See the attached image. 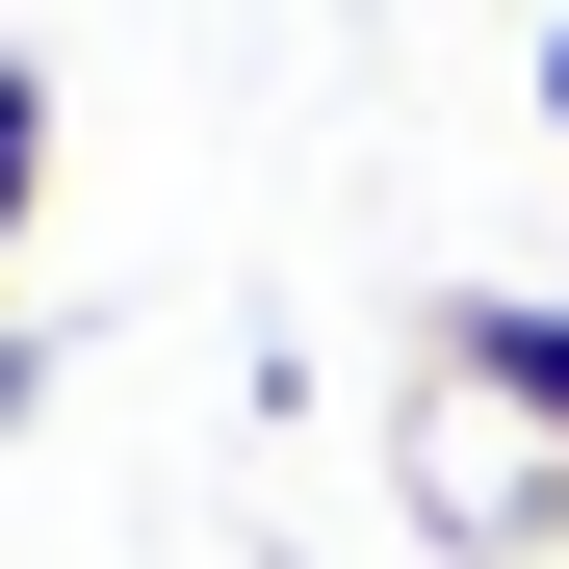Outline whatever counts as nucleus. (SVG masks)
I'll return each mask as SVG.
<instances>
[{"instance_id":"obj_2","label":"nucleus","mask_w":569,"mask_h":569,"mask_svg":"<svg viewBox=\"0 0 569 569\" xmlns=\"http://www.w3.org/2000/svg\"><path fill=\"white\" fill-rule=\"evenodd\" d=\"M27 208H52V52H0V259H27Z\"/></svg>"},{"instance_id":"obj_4","label":"nucleus","mask_w":569,"mask_h":569,"mask_svg":"<svg viewBox=\"0 0 569 569\" xmlns=\"http://www.w3.org/2000/svg\"><path fill=\"white\" fill-rule=\"evenodd\" d=\"M543 130H569V27H543Z\"/></svg>"},{"instance_id":"obj_3","label":"nucleus","mask_w":569,"mask_h":569,"mask_svg":"<svg viewBox=\"0 0 569 569\" xmlns=\"http://www.w3.org/2000/svg\"><path fill=\"white\" fill-rule=\"evenodd\" d=\"M27 415H52V337H27V311H0V440H27Z\"/></svg>"},{"instance_id":"obj_1","label":"nucleus","mask_w":569,"mask_h":569,"mask_svg":"<svg viewBox=\"0 0 569 569\" xmlns=\"http://www.w3.org/2000/svg\"><path fill=\"white\" fill-rule=\"evenodd\" d=\"M440 415H518L569 466V284H440Z\"/></svg>"}]
</instances>
